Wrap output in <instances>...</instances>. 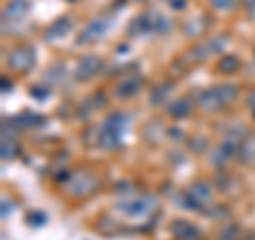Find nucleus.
Segmentation results:
<instances>
[{
    "label": "nucleus",
    "instance_id": "nucleus-1",
    "mask_svg": "<svg viewBox=\"0 0 255 240\" xmlns=\"http://www.w3.org/2000/svg\"><path fill=\"white\" fill-rule=\"evenodd\" d=\"M236 94L238 90L234 85H219V87H213V90L202 92L200 98H198V105L206 111H219L223 107H228L230 102H234Z\"/></svg>",
    "mask_w": 255,
    "mask_h": 240
},
{
    "label": "nucleus",
    "instance_id": "nucleus-2",
    "mask_svg": "<svg viewBox=\"0 0 255 240\" xmlns=\"http://www.w3.org/2000/svg\"><path fill=\"white\" fill-rule=\"evenodd\" d=\"M6 62H9L11 68L23 73V70H30L32 66H34V51H32L30 47H17V49L11 51Z\"/></svg>",
    "mask_w": 255,
    "mask_h": 240
},
{
    "label": "nucleus",
    "instance_id": "nucleus-3",
    "mask_svg": "<svg viewBox=\"0 0 255 240\" xmlns=\"http://www.w3.org/2000/svg\"><path fill=\"white\" fill-rule=\"evenodd\" d=\"M189 196L194 198V209H200L202 204H209L213 198V189L206 185V183H198L189 189Z\"/></svg>",
    "mask_w": 255,
    "mask_h": 240
},
{
    "label": "nucleus",
    "instance_id": "nucleus-4",
    "mask_svg": "<svg viewBox=\"0 0 255 240\" xmlns=\"http://www.w3.org/2000/svg\"><path fill=\"white\" fill-rule=\"evenodd\" d=\"M102 68V62L98 58H83L77 66V77L79 79H90Z\"/></svg>",
    "mask_w": 255,
    "mask_h": 240
},
{
    "label": "nucleus",
    "instance_id": "nucleus-5",
    "mask_svg": "<svg viewBox=\"0 0 255 240\" xmlns=\"http://www.w3.org/2000/svg\"><path fill=\"white\" fill-rule=\"evenodd\" d=\"M109 23L105 19H94L90 26H87L83 30V38H81V43H90V41H96V38H100L102 34H105V30H107Z\"/></svg>",
    "mask_w": 255,
    "mask_h": 240
},
{
    "label": "nucleus",
    "instance_id": "nucleus-6",
    "mask_svg": "<svg viewBox=\"0 0 255 240\" xmlns=\"http://www.w3.org/2000/svg\"><path fill=\"white\" fill-rule=\"evenodd\" d=\"M26 11H28L26 0H15V2L9 4V9H6L4 17H6V21H19V19L26 17Z\"/></svg>",
    "mask_w": 255,
    "mask_h": 240
},
{
    "label": "nucleus",
    "instance_id": "nucleus-7",
    "mask_svg": "<svg viewBox=\"0 0 255 240\" xmlns=\"http://www.w3.org/2000/svg\"><path fill=\"white\" fill-rule=\"evenodd\" d=\"M172 230H174V234L179 236V240H194L198 236V230L194 226H189L187 221H177Z\"/></svg>",
    "mask_w": 255,
    "mask_h": 240
},
{
    "label": "nucleus",
    "instance_id": "nucleus-8",
    "mask_svg": "<svg viewBox=\"0 0 255 240\" xmlns=\"http://www.w3.org/2000/svg\"><path fill=\"white\" fill-rule=\"evenodd\" d=\"M149 206H145V198H138V200H132L122 206V211H126L128 215H145Z\"/></svg>",
    "mask_w": 255,
    "mask_h": 240
},
{
    "label": "nucleus",
    "instance_id": "nucleus-9",
    "mask_svg": "<svg viewBox=\"0 0 255 240\" xmlns=\"http://www.w3.org/2000/svg\"><path fill=\"white\" fill-rule=\"evenodd\" d=\"M213 6H217L221 11H228V9H234V0H211Z\"/></svg>",
    "mask_w": 255,
    "mask_h": 240
},
{
    "label": "nucleus",
    "instance_id": "nucleus-10",
    "mask_svg": "<svg viewBox=\"0 0 255 240\" xmlns=\"http://www.w3.org/2000/svg\"><path fill=\"white\" fill-rule=\"evenodd\" d=\"M249 107H251V111L255 113V92H251V96H249Z\"/></svg>",
    "mask_w": 255,
    "mask_h": 240
},
{
    "label": "nucleus",
    "instance_id": "nucleus-11",
    "mask_svg": "<svg viewBox=\"0 0 255 240\" xmlns=\"http://www.w3.org/2000/svg\"><path fill=\"white\" fill-rule=\"evenodd\" d=\"M247 6H251V9H255V0H245Z\"/></svg>",
    "mask_w": 255,
    "mask_h": 240
}]
</instances>
